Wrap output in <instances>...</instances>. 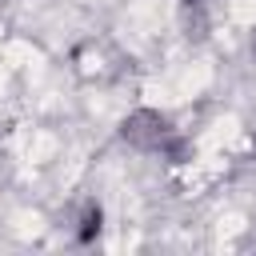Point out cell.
Wrapping results in <instances>:
<instances>
[{
    "label": "cell",
    "instance_id": "1",
    "mask_svg": "<svg viewBox=\"0 0 256 256\" xmlns=\"http://www.w3.org/2000/svg\"><path fill=\"white\" fill-rule=\"evenodd\" d=\"M168 132H172V128H168V116H160L156 108H136V112H128L124 124H120V140L132 144V148H140V152H156Z\"/></svg>",
    "mask_w": 256,
    "mask_h": 256
},
{
    "label": "cell",
    "instance_id": "2",
    "mask_svg": "<svg viewBox=\"0 0 256 256\" xmlns=\"http://www.w3.org/2000/svg\"><path fill=\"white\" fill-rule=\"evenodd\" d=\"M76 224H80V228H76V240H80V244H92V240L100 236V228H104V208H100L96 200H84Z\"/></svg>",
    "mask_w": 256,
    "mask_h": 256
},
{
    "label": "cell",
    "instance_id": "3",
    "mask_svg": "<svg viewBox=\"0 0 256 256\" xmlns=\"http://www.w3.org/2000/svg\"><path fill=\"white\" fill-rule=\"evenodd\" d=\"M180 28L188 40H204L208 36V16H204V0L196 4H180Z\"/></svg>",
    "mask_w": 256,
    "mask_h": 256
},
{
    "label": "cell",
    "instance_id": "4",
    "mask_svg": "<svg viewBox=\"0 0 256 256\" xmlns=\"http://www.w3.org/2000/svg\"><path fill=\"white\" fill-rule=\"evenodd\" d=\"M168 164H188L192 156H196V148H192V140L188 136H176V132H168L164 140H160V148H156Z\"/></svg>",
    "mask_w": 256,
    "mask_h": 256
},
{
    "label": "cell",
    "instance_id": "5",
    "mask_svg": "<svg viewBox=\"0 0 256 256\" xmlns=\"http://www.w3.org/2000/svg\"><path fill=\"white\" fill-rule=\"evenodd\" d=\"M252 152H256V148H252Z\"/></svg>",
    "mask_w": 256,
    "mask_h": 256
}]
</instances>
